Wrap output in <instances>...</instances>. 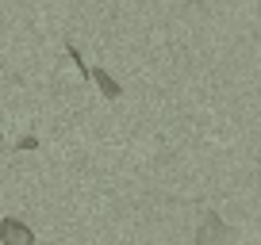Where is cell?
Returning a JSON list of instances; mask_svg holds the SVG:
<instances>
[{"label":"cell","instance_id":"obj_1","mask_svg":"<svg viewBox=\"0 0 261 245\" xmlns=\"http://www.w3.org/2000/svg\"><path fill=\"white\" fill-rule=\"evenodd\" d=\"M230 237H234V226H230L223 215L204 211V222H200V230H196V245H227Z\"/></svg>","mask_w":261,"mask_h":245},{"label":"cell","instance_id":"obj_2","mask_svg":"<svg viewBox=\"0 0 261 245\" xmlns=\"http://www.w3.org/2000/svg\"><path fill=\"white\" fill-rule=\"evenodd\" d=\"M0 245H35V230L8 215V219L0 222Z\"/></svg>","mask_w":261,"mask_h":245},{"label":"cell","instance_id":"obj_3","mask_svg":"<svg viewBox=\"0 0 261 245\" xmlns=\"http://www.w3.org/2000/svg\"><path fill=\"white\" fill-rule=\"evenodd\" d=\"M89 81H96L100 84V92H104L108 100H119L123 96V88H119V81H115L108 69H89Z\"/></svg>","mask_w":261,"mask_h":245},{"label":"cell","instance_id":"obj_4","mask_svg":"<svg viewBox=\"0 0 261 245\" xmlns=\"http://www.w3.org/2000/svg\"><path fill=\"white\" fill-rule=\"evenodd\" d=\"M19 149H39V138H35V134H27V138H19Z\"/></svg>","mask_w":261,"mask_h":245},{"label":"cell","instance_id":"obj_5","mask_svg":"<svg viewBox=\"0 0 261 245\" xmlns=\"http://www.w3.org/2000/svg\"><path fill=\"white\" fill-rule=\"evenodd\" d=\"M0 157H4V134H0Z\"/></svg>","mask_w":261,"mask_h":245}]
</instances>
